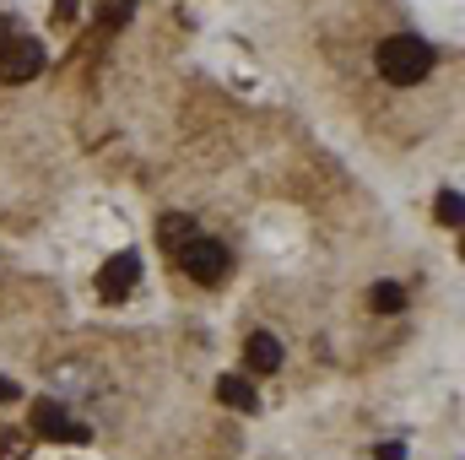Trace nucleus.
<instances>
[{"label": "nucleus", "instance_id": "7", "mask_svg": "<svg viewBox=\"0 0 465 460\" xmlns=\"http://www.w3.org/2000/svg\"><path fill=\"white\" fill-rule=\"evenodd\" d=\"M217 401H223V406H232V412H260L254 385H249V379H232V374H223V379H217Z\"/></svg>", "mask_w": 465, "mask_h": 460}, {"label": "nucleus", "instance_id": "8", "mask_svg": "<svg viewBox=\"0 0 465 460\" xmlns=\"http://www.w3.org/2000/svg\"><path fill=\"white\" fill-rule=\"evenodd\" d=\"M368 309L373 315H401L406 309V287L401 282H373L368 287Z\"/></svg>", "mask_w": 465, "mask_h": 460}, {"label": "nucleus", "instance_id": "9", "mask_svg": "<svg viewBox=\"0 0 465 460\" xmlns=\"http://www.w3.org/2000/svg\"><path fill=\"white\" fill-rule=\"evenodd\" d=\"M157 238H163V249H168V255H179V249L195 238V217H179V212H168V217H163V228H157Z\"/></svg>", "mask_w": 465, "mask_h": 460}, {"label": "nucleus", "instance_id": "4", "mask_svg": "<svg viewBox=\"0 0 465 460\" xmlns=\"http://www.w3.org/2000/svg\"><path fill=\"white\" fill-rule=\"evenodd\" d=\"M44 71V44H33V38H5L0 44V82H33Z\"/></svg>", "mask_w": 465, "mask_h": 460}, {"label": "nucleus", "instance_id": "11", "mask_svg": "<svg viewBox=\"0 0 465 460\" xmlns=\"http://www.w3.org/2000/svg\"><path fill=\"white\" fill-rule=\"evenodd\" d=\"M373 460H406V445H395V439H390V445H379V455Z\"/></svg>", "mask_w": 465, "mask_h": 460}, {"label": "nucleus", "instance_id": "2", "mask_svg": "<svg viewBox=\"0 0 465 460\" xmlns=\"http://www.w3.org/2000/svg\"><path fill=\"white\" fill-rule=\"evenodd\" d=\"M179 265H184V276H190V282L217 287V282H228L232 255H228V244H217V238H201V233H195V238L179 249Z\"/></svg>", "mask_w": 465, "mask_h": 460}, {"label": "nucleus", "instance_id": "10", "mask_svg": "<svg viewBox=\"0 0 465 460\" xmlns=\"http://www.w3.org/2000/svg\"><path fill=\"white\" fill-rule=\"evenodd\" d=\"M433 212H439V223H444V228H460L465 217V201H460V190H444V195H439V206H433Z\"/></svg>", "mask_w": 465, "mask_h": 460}, {"label": "nucleus", "instance_id": "5", "mask_svg": "<svg viewBox=\"0 0 465 460\" xmlns=\"http://www.w3.org/2000/svg\"><path fill=\"white\" fill-rule=\"evenodd\" d=\"M27 423H33V434H38V439H60V445H87V428H82V423H71L60 401H38Z\"/></svg>", "mask_w": 465, "mask_h": 460}, {"label": "nucleus", "instance_id": "3", "mask_svg": "<svg viewBox=\"0 0 465 460\" xmlns=\"http://www.w3.org/2000/svg\"><path fill=\"white\" fill-rule=\"evenodd\" d=\"M135 282H141V255L119 249L114 260H104V271H98V298L104 304H124L135 293Z\"/></svg>", "mask_w": 465, "mask_h": 460}, {"label": "nucleus", "instance_id": "6", "mask_svg": "<svg viewBox=\"0 0 465 460\" xmlns=\"http://www.w3.org/2000/svg\"><path fill=\"white\" fill-rule=\"evenodd\" d=\"M243 357H249L254 374H276V368H282V342H276L271 331H254L249 346H243Z\"/></svg>", "mask_w": 465, "mask_h": 460}, {"label": "nucleus", "instance_id": "14", "mask_svg": "<svg viewBox=\"0 0 465 460\" xmlns=\"http://www.w3.org/2000/svg\"><path fill=\"white\" fill-rule=\"evenodd\" d=\"M5 38H11V22H0V44H5Z\"/></svg>", "mask_w": 465, "mask_h": 460}, {"label": "nucleus", "instance_id": "12", "mask_svg": "<svg viewBox=\"0 0 465 460\" xmlns=\"http://www.w3.org/2000/svg\"><path fill=\"white\" fill-rule=\"evenodd\" d=\"M54 16H60V22H71V16H76V0H54Z\"/></svg>", "mask_w": 465, "mask_h": 460}, {"label": "nucleus", "instance_id": "1", "mask_svg": "<svg viewBox=\"0 0 465 460\" xmlns=\"http://www.w3.org/2000/svg\"><path fill=\"white\" fill-rule=\"evenodd\" d=\"M373 65H379V76H384L390 87H417V82L433 71V44H422V38H411V33H395V38H384V44L373 49Z\"/></svg>", "mask_w": 465, "mask_h": 460}, {"label": "nucleus", "instance_id": "13", "mask_svg": "<svg viewBox=\"0 0 465 460\" xmlns=\"http://www.w3.org/2000/svg\"><path fill=\"white\" fill-rule=\"evenodd\" d=\"M5 401H16V385H11V379L0 374V406H5Z\"/></svg>", "mask_w": 465, "mask_h": 460}]
</instances>
